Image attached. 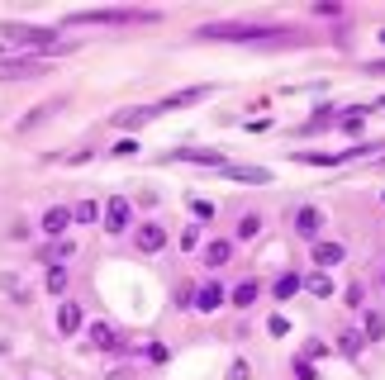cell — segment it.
<instances>
[{
    "label": "cell",
    "instance_id": "30bf717a",
    "mask_svg": "<svg viewBox=\"0 0 385 380\" xmlns=\"http://www.w3.org/2000/svg\"><path fill=\"white\" fill-rule=\"evenodd\" d=\"M219 172H224L228 181H248V186H262V181H267V172H262V167H233V162H224Z\"/></svg>",
    "mask_w": 385,
    "mask_h": 380
},
{
    "label": "cell",
    "instance_id": "ba28073f",
    "mask_svg": "<svg viewBox=\"0 0 385 380\" xmlns=\"http://www.w3.org/2000/svg\"><path fill=\"white\" fill-rule=\"evenodd\" d=\"M219 304H224V285L219 281H204L200 290H195V309H200V314H214Z\"/></svg>",
    "mask_w": 385,
    "mask_h": 380
},
{
    "label": "cell",
    "instance_id": "ac0fdd59",
    "mask_svg": "<svg viewBox=\"0 0 385 380\" xmlns=\"http://www.w3.org/2000/svg\"><path fill=\"white\" fill-rule=\"evenodd\" d=\"M114 342H119V338H114V328H109V323H96V328H91V347H100V352H109Z\"/></svg>",
    "mask_w": 385,
    "mask_h": 380
},
{
    "label": "cell",
    "instance_id": "277c9868",
    "mask_svg": "<svg viewBox=\"0 0 385 380\" xmlns=\"http://www.w3.org/2000/svg\"><path fill=\"white\" fill-rule=\"evenodd\" d=\"M24 77H43L38 57H0V81H24Z\"/></svg>",
    "mask_w": 385,
    "mask_h": 380
},
{
    "label": "cell",
    "instance_id": "9a60e30c",
    "mask_svg": "<svg viewBox=\"0 0 385 380\" xmlns=\"http://www.w3.org/2000/svg\"><path fill=\"white\" fill-rule=\"evenodd\" d=\"M57 328L72 338V333L81 328V304H62V309H57Z\"/></svg>",
    "mask_w": 385,
    "mask_h": 380
},
{
    "label": "cell",
    "instance_id": "5bb4252c",
    "mask_svg": "<svg viewBox=\"0 0 385 380\" xmlns=\"http://www.w3.org/2000/svg\"><path fill=\"white\" fill-rule=\"evenodd\" d=\"M209 95V86H191V91H176V95H167L157 109H176V105H195V100H204Z\"/></svg>",
    "mask_w": 385,
    "mask_h": 380
},
{
    "label": "cell",
    "instance_id": "4316f807",
    "mask_svg": "<svg viewBox=\"0 0 385 380\" xmlns=\"http://www.w3.org/2000/svg\"><path fill=\"white\" fill-rule=\"evenodd\" d=\"M295 376H300V380H319V376H314V366H309L304 357H295Z\"/></svg>",
    "mask_w": 385,
    "mask_h": 380
},
{
    "label": "cell",
    "instance_id": "f1b7e54d",
    "mask_svg": "<svg viewBox=\"0 0 385 380\" xmlns=\"http://www.w3.org/2000/svg\"><path fill=\"white\" fill-rule=\"evenodd\" d=\"M133 152H138V143H133V138H124V143H114V157H133Z\"/></svg>",
    "mask_w": 385,
    "mask_h": 380
},
{
    "label": "cell",
    "instance_id": "484cf974",
    "mask_svg": "<svg viewBox=\"0 0 385 380\" xmlns=\"http://www.w3.org/2000/svg\"><path fill=\"white\" fill-rule=\"evenodd\" d=\"M362 119H367V109H347V119H343V128H347V133H357V128H362Z\"/></svg>",
    "mask_w": 385,
    "mask_h": 380
},
{
    "label": "cell",
    "instance_id": "ffe728a7",
    "mask_svg": "<svg viewBox=\"0 0 385 380\" xmlns=\"http://www.w3.org/2000/svg\"><path fill=\"white\" fill-rule=\"evenodd\" d=\"M72 219H77V223H96V219H100V204H96V200H81V204L72 209Z\"/></svg>",
    "mask_w": 385,
    "mask_h": 380
},
{
    "label": "cell",
    "instance_id": "8992f818",
    "mask_svg": "<svg viewBox=\"0 0 385 380\" xmlns=\"http://www.w3.org/2000/svg\"><path fill=\"white\" fill-rule=\"evenodd\" d=\"M167 157H172V162H195V167H214V172L224 167V157H219V152H204V148H176V152H167Z\"/></svg>",
    "mask_w": 385,
    "mask_h": 380
},
{
    "label": "cell",
    "instance_id": "f546056e",
    "mask_svg": "<svg viewBox=\"0 0 385 380\" xmlns=\"http://www.w3.org/2000/svg\"><path fill=\"white\" fill-rule=\"evenodd\" d=\"M228 380H248V362H233V371H228Z\"/></svg>",
    "mask_w": 385,
    "mask_h": 380
},
{
    "label": "cell",
    "instance_id": "83f0119b",
    "mask_svg": "<svg viewBox=\"0 0 385 380\" xmlns=\"http://www.w3.org/2000/svg\"><path fill=\"white\" fill-rule=\"evenodd\" d=\"M181 247H186V252L200 247V228H186V233H181Z\"/></svg>",
    "mask_w": 385,
    "mask_h": 380
},
{
    "label": "cell",
    "instance_id": "7c38bea8",
    "mask_svg": "<svg viewBox=\"0 0 385 380\" xmlns=\"http://www.w3.org/2000/svg\"><path fill=\"white\" fill-rule=\"evenodd\" d=\"M343 257H347L343 243H314V267H338Z\"/></svg>",
    "mask_w": 385,
    "mask_h": 380
},
{
    "label": "cell",
    "instance_id": "4dcf8cb0",
    "mask_svg": "<svg viewBox=\"0 0 385 380\" xmlns=\"http://www.w3.org/2000/svg\"><path fill=\"white\" fill-rule=\"evenodd\" d=\"M371 72H385V62H371Z\"/></svg>",
    "mask_w": 385,
    "mask_h": 380
},
{
    "label": "cell",
    "instance_id": "cb8c5ba5",
    "mask_svg": "<svg viewBox=\"0 0 385 380\" xmlns=\"http://www.w3.org/2000/svg\"><path fill=\"white\" fill-rule=\"evenodd\" d=\"M385 338V318L381 314H367V342H381Z\"/></svg>",
    "mask_w": 385,
    "mask_h": 380
},
{
    "label": "cell",
    "instance_id": "e0dca14e",
    "mask_svg": "<svg viewBox=\"0 0 385 380\" xmlns=\"http://www.w3.org/2000/svg\"><path fill=\"white\" fill-rule=\"evenodd\" d=\"M362 347H367V333H343L338 338V352L343 357H362Z\"/></svg>",
    "mask_w": 385,
    "mask_h": 380
},
{
    "label": "cell",
    "instance_id": "2e32d148",
    "mask_svg": "<svg viewBox=\"0 0 385 380\" xmlns=\"http://www.w3.org/2000/svg\"><path fill=\"white\" fill-rule=\"evenodd\" d=\"M300 285H304L309 295H319V299H328V295H333V281H328L323 271H314V276H300Z\"/></svg>",
    "mask_w": 385,
    "mask_h": 380
},
{
    "label": "cell",
    "instance_id": "4fadbf2b",
    "mask_svg": "<svg viewBox=\"0 0 385 380\" xmlns=\"http://www.w3.org/2000/svg\"><path fill=\"white\" fill-rule=\"evenodd\" d=\"M138 247H143V252H162V247H167V233H162L157 223H143V228H138Z\"/></svg>",
    "mask_w": 385,
    "mask_h": 380
},
{
    "label": "cell",
    "instance_id": "8fae6325",
    "mask_svg": "<svg viewBox=\"0 0 385 380\" xmlns=\"http://www.w3.org/2000/svg\"><path fill=\"white\" fill-rule=\"evenodd\" d=\"M67 228H72V209H48V214H43V233H48V238H62Z\"/></svg>",
    "mask_w": 385,
    "mask_h": 380
},
{
    "label": "cell",
    "instance_id": "1f68e13d",
    "mask_svg": "<svg viewBox=\"0 0 385 380\" xmlns=\"http://www.w3.org/2000/svg\"><path fill=\"white\" fill-rule=\"evenodd\" d=\"M376 105H381V109H385V95H381V100H376Z\"/></svg>",
    "mask_w": 385,
    "mask_h": 380
},
{
    "label": "cell",
    "instance_id": "603a6c76",
    "mask_svg": "<svg viewBox=\"0 0 385 380\" xmlns=\"http://www.w3.org/2000/svg\"><path fill=\"white\" fill-rule=\"evenodd\" d=\"M295 290H300V276H295V271H286V276L276 281V299H290Z\"/></svg>",
    "mask_w": 385,
    "mask_h": 380
},
{
    "label": "cell",
    "instance_id": "836d02e7",
    "mask_svg": "<svg viewBox=\"0 0 385 380\" xmlns=\"http://www.w3.org/2000/svg\"><path fill=\"white\" fill-rule=\"evenodd\" d=\"M381 167H385V157H381Z\"/></svg>",
    "mask_w": 385,
    "mask_h": 380
},
{
    "label": "cell",
    "instance_id": "d4e9b609",
    "mask_svg": "<svg viewBox=\"0 0 385 380\" xmlns=\"http://www.w3.org/2000/svg\"><path fill=\"white\" fill-rule=\"evenodd\" d=\"M257 233H262V219H257V214H248V219L238 223V238H257Z\"/></svg>",
    "mask_w": 385,
    "mask_h": 380
},
{
    "label": "cell",
    "instance_id": "3957f363",
    "mask_svg": "<svg viewBox=\"0 0 385 380\" xmlns=\"http://www.w3.org/2000/svg\"><path fill=\"white\" fill-rule=\"evenodd\" d=\"M195 38H233V43H252V38H276L271 29H257V24H204L195 29Z\"/></svg>",
    "mask_w": 385,
    "mask_h": 380
},
{
    "label": "cell",
    "instance_id": "44dd1931",
    "mask_svg": "<svg viewBox=\"0 0 385 380\" xmlns=\"http://www.w3.org/2000/svg\"><path fill=\"white\" fill-rule=\"evenodd\" d=\"M67 281H72V271H67V267H48V290H53V295H62Z\"/></svg>",
    "mask_w": 385,
    "mask_h": 380
},
{
    "label": "cell",
    "instance_id": "7a4b0ae2",
    "mask_svg": "<svg viewBox=\"0 0 385 380\" xmlns=\"http://www.w3.org/2000/svg\"><path fill=\"white\" fill-rule=\"evenodd\" d=\"M0 33L19 48H57V29H34V24H0Z\"/></svg>",
    "mask_w": 385,
    "mask_h": 380
},
{
    "label": "cell",
    "instance_id": "d6986e66",
    "mask_svg": "<svg viewBox=\"0 0 385 380\" xmlns=\"http://www.w3.org/2000/svg\"><path fill=\"white\" fill-rule=\"evenodd\" d=\"M228 257H233V243H209V252H204V262H209V267H224Z\"/></svg>",
    "mask_w": 385,
    "mask_h": 380
},
{
    "label": "cell",
    "instance_id": "6da1fadb",
    "mask_svg": "<svg viewBox=\"0 0 385 380\" xmlns=\"http://www.w3.org/2000/svg\"><path fill=\"white\" fill-rule=\"evenodd\" d=\"M157 14H143V10H81V14H67L72 29H86V24H148Z\"/></svg>",
    "mask_w": 385,
    "mask_h": 380
},
{
    "label": "cell",
    "instance_id": "d6a6232c",
    "mask_svg": "<svg viewBox=\"0 0 385 380\" xmlns=\"http://www.w3.org/2000/svg\"><path fill=\"white\" fill-rule=\"evenodd\" d=\"M381 43H385V29H381Z\"/></svg>",
    "mask_w": 385,
    "mask_h": 380
},
{
    "label": "cell",
    "instance_id": "5b68a950",
    "mask_svg": "<svg viewBox=\"0 0 385 380\" xmlns=\"http://www.w3.org/2000/svg\"><path fill=\"white\" fill-rule=\"evenodd\" d=\"M319 223H323V214H319V209H309V204H304V209H295V233H300L304 243H319Z\"/></svg>",
    "mask_w": 385,
    "mask_h": 380
},
{
    "label": "cell",
    "instance_id": "52a82bcc",
    "mask_svg": "<svg viewBox=\"0 0 385 380\" xmlns=\"http://www.w3.org/2000/svg\"><path fill=\"white\" fill-rule=\"evenodd\" d=\"M129 214H133V209H129V200H119V195H114V200L105 204V228H109V233H124V228H129Z\"/></svg>",
    "mask_w": 385,
    "mask_h": 380
},
{
    "label": "cell",
    "instance_id": "9c48e42d",
    "mask_svg": "<svg viewBox=\"0 0 385 380\" xmlns=\"http://www.w3.org/2000/svg\"><path fill=\"white\" fill-rule=\"evenodd\" d=\"M152 114H162L157 105H138V109H119L114 114V128H138V124H148Z\"/></svg>",
    "mask_w": 385,
    "mask_h": 380
},
{
    "label": "cell",
    "instance_id": "7402d4cb",
    "mask_svg": "<svg viewBox=\"0 0 385 380\" xmlns=\"http://www.w3.org/2000/svg\"><path fill=\"white\" fill-rule=\"evenodd\" d=\"M252 299H257V281H243L238 290H233V304H238V309H248Z\"/></svg>",
    "mask_w": 385,
    "mask_h": 380
}]
</instances>
